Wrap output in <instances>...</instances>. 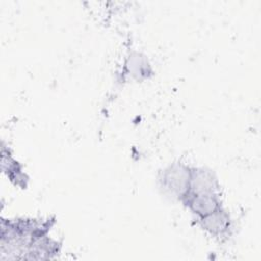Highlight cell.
Segmentation results:
<instances>
[{
  "label": "cell",
  "mask_w": 261,
  "mask_h": 261,
  "mask_svg": "<svg viewBox=\"0 0 261 261\" xmlns=\"http://www.w3.org/2000/svg\"><path fill=\"white\" fill-rule=\"evenodd\" d=\"M188 194L219 195V184L214 173L206 168H193Z\"/></svg>",
  "instance_id": "cell-2"
},
{
  "label": "cell",
  "mask_w": 261,
  "mask_h": 261,
  "mask_svg": "<svg viewBox=\"0 0 261 261\" xmlns=\"http://www.w3.org/2000/svg\"><path fill=\"white\" fill-rule=\"evenodd\" d=\"M191 172L192 168L184 164L173 163L162 171L159 179L160 187L168 196L182 201L190 189Z\"/></svg>",
  "instance_id": "cell-1"
},
{
  "label": "cell",
  "mask_w": 261,
  "mask_h": 261,
  "mask_svg": "<svg viewBox=\"0 0 261 261\" xmlns=\"http://www.w3.org/2000/svg\"><path fill=\"white\" fill-rule=\"evenodd\" d=\"M201 227L213 237H223L230 228V217L228 213L220 207L219 209L199 218Z\"/></svg>",
  "instance_id": "cell-4"
},
{
  "label": "cell",
  "mask_w": 261,
  "mask_h": 261,
  "mask_svg": "<svg viewBox=\"0 0 261 261\" xmlns=\"http://www.w3.org/2000/svg\"><path fill=\"white\" fill-rule=\"evenodd\" d=\"M181 202L199 218L221 207L219 196L211 194H187Z\"/></svg>",
  "instance_id": "cell-3"
}]
</instances>
